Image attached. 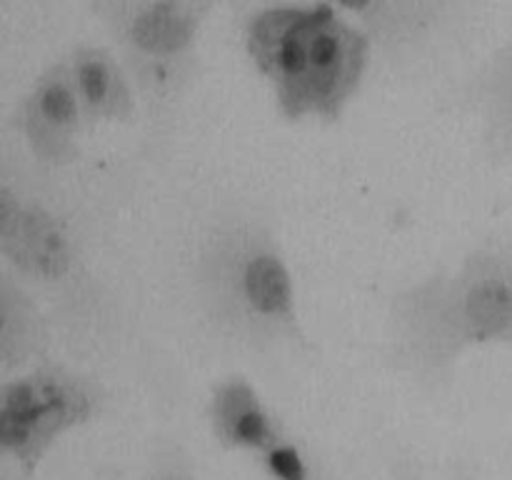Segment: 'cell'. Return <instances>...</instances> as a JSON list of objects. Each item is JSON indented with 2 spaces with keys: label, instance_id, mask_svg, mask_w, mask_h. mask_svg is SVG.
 <instances>
[{
  "label": "cell",
  "instance_id": "4",
  "mask_svg": "<svg viewBox=\"0 0 512 480\" xmlns=\"http://www.w3.org/2000/svg\"><path fill=\"white\" fill-rule=\"evenodd\" d=\"M0 255L53 313L75 343H100L115 325V305L90 268L73 225L40 195L0 183Z\"/></svg>",
  "mask_w": 512,
  "mask_h": 480
},
{
  "label": "cell",
  "instance_id": "5",
  "mask_svg": "<svg viewBox=\"0 0 512 480\" xmlns=\"http://www.w3.org/2000/svg\"><path fill=\"white\" fill-rule=\"evenodd\" d=\"M228 0H90V13L133 75L155 133L178 115L200 68V38Z\"/></svg>",
  "mask_w": 512,
  "mask_h": 480
},
{
  "label": "cell",
  "instance_id": "6",
  "mask_svg": "<svg viewBox=\"0 0 512 480\" xmlns=\"http://www.w3.org/2000/svg\"><path fill=\"white\" fill-rule=\"evenodd\" d=\"M105 408V388L83 370L48 358L0 385V453L30 478L73 430Z\"/></svg>",
  "mask_w": 512,
  "mask_h": 480
},
{
  "label": "cell",
  "instance_id": "10",
  "mask_svg": "<svg viewBox=\"0 0 512 480\" xmlns=\"http://www.w3.org/2000/svg\"><path fill=\"white\" fill-rule=\"evenodd\" d=\"M205 415L220 448L253 458H260L290 435L253 380L240 373L225 375L213 385Z\"/></svg>",
  "mask_w": 512,
  "mask_h": 480
},
{
  "label": "cell",
  "instance_id": "8",
  "mask_svg": "<svg viewBox=\"0 0 512 480\" xmlns=\"http://www.w3.org/2000/svg\"><path fill=\"white\" fill-rule=\"evenodd\" d=\"M360 25L390 60L420 55L438 43L460 15V0H330Z\"/></svg>",
  "mask_w": 512,
  "mask_h": 480
},
{
  "label": "cell",
  "instance_id": "7",
  "mask_svg": "<svg viewBox=\"0 0 512 480\" xmlns=\"http://www.w3.org/2000/svg\"><path fill=\"white\" fill-rule=\"evenodd\" d=\"M15 125L35 163L68 168L83 155V130L88 125L70 78L68 60L60 58L40 70L18 103Z\"/></svg>",
  "mask_w": 512,
  "mask_h": 480
},
{
  "label": "cell",
  "instance_id": "3",
  "mask_svg": "<svg viewBox=\"0 0 512 480\" xmlns=\"http://www.w3.org/2000/svg\"><path fill=\"white\" fill-rule=\"evenodd\" d=\"M245 53L288 123L333 125L363 88L375 48L338 5L313 0L255 10Z\"/></svg>",
  "mask_w": 512,
  "mask_h": 480
},
{
  "label": "cell",
  "instance_id": "11",
  "mask_svg": "<svg viewBox=\"0 0 512 480\" xmlns=\"http://www.w3.org/2000/svg\"><path fill=\"white\" fill-rule=\"evenodd\" d=\"M65 60L88 125L130 123L138 115V85L115 48L78 43Z\"/></svg>",
  "mask_w": 512,
  "mask_h": 480
},
{
  "label": "cell",
  "instance_id": "1",
  "mask_svg": "<svg viewBox=\"0 0 512 480\" xmlns=\"http://www.w3.org/2000/svg\"><path fill=\"white\" fill-rule=\"evenodd\" d=\"M512 350V245L488 240L458 263L400 285L385 310V358L440 390L473 350Z\"/></svg>",
  "mask_w": 512,
  "mask_h": 480
},
{
  "label": "cell",
  "instance_id": "12",
  "mask_svg": "<svg viewBox=\"0 0 512 480\" xmlns=\"http://www.w3.org/2000/svg\"><path fill=\"white\" fill-rule=\"evenodd\" d=\"M55 323L48 305L3 268L0 273V373L10 378L50 358Z\"/></svg>",
  "mask_w": 512,
  "mask_h": 480
},
{
  "label": "cell",
  "instance_id": "9",
  "mask_svg": "<svg viewBox=\"0 0 512 480\" xmlns=\"http://www.w3.org/2000/svg\"><path fill=\"white\" fill-rule=\"evenodd\" d=\"M475 123L480 153L495 170L512 165V35L505 38L455 95Z\"/></svg>",
  "mask_w": 512,
  "mask_h": 480
},
{
  "label": "cell",
  "instance_id": "15",
  "mask_svg": "<svg viewBox=\"0 0 512 480\" xmlns=\"http://www.w3.org/2000/svg\"><path fill=\"white\" fill-rule=\"evenodd\" d=\"M385 468H388L390 480H428L425 478V468L418 460V455L410 453L408 448H400L393 445L390 450H385ZM450 480H480L475 473L473 465L468 463H455L453 475Z\"/></svg>",
  "mask_w": 512,
  "mask_h": 480
},
{
  "label": "cell",
  "instance_id": "2",
  "mask_svg": "<svg viewBox=\"0 0 512 480\" xmlns=\"http://www.w3.org/2000/svg\"><path fill=\"white\" fill-rule=\"evenodd\" d=\"M193 288L220 338L255 353L310 350L290 260L258 215L233 210L208 225L193 258Z\"/></svg>",
  "mask_w": 512,
  "mask_h": 480
},
{
  "label": "cell",
  "instance_id": "14",
  "mask_svg": "<svg viewBox=\"0 0 512 480\" xmlns=\"http://www.w3.org/2000/svg\"><path fill=\"white\" fill-rule=\"evenodd\" d=\"M138 480H203L193 455L178 440H165L150 453Z\"/></svg>",
  "mask_w": 512,
  "mask_h": 480
},
{
  "label": "cell",
  "instance_id": "13",
  "mask_svg": "<svg viewBox=\"0 0 512 480\" xmlns=\"http://www.w3.org/2000/svg\"><path fill=\"white\" fill-rule=\"evenodd\" d=\"M270 480H335L300 440L288 435L275 448L255 458Z\"/></svg>",
  "mask_w": 512,
  "mask_h": 480
}]
</instances>
